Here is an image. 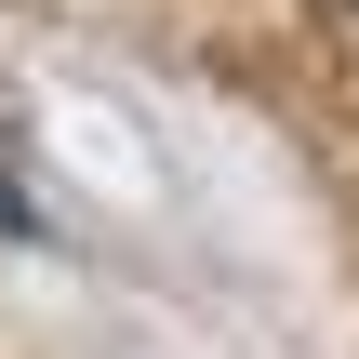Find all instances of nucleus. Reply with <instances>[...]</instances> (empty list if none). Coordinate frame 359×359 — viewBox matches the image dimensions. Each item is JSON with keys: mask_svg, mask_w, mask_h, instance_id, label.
<instances>
[{"mask_svg": "<svg viewBox=\"0 0 359 359\" xmlns=\"http://www.w3.org/2000/svg\"><path fill=\"white\" fill-rule=\"evenodd\" d=\"M346 13H359V0H346Z\"/></svg>", "mask_w": 359, "mask_h": 359, "instance_id": "nucleus-2", "label": "nucleus"}, {"mask_svg": "<svg viewBox=\"0 0 359 359\" xmlns=\"http://www.w3.org/2000/svg\"><path fill=\"white\" fill-rule=\"evenodd\" d=\"M40 226V187H27V160H13V133H0V240H27Z\"/></svg>", "mask_w": 359, "mask_h": 359, "instance_id": "nucleus-1", "label": "nucleus"}]
</instances>
